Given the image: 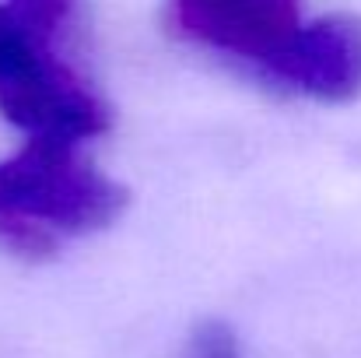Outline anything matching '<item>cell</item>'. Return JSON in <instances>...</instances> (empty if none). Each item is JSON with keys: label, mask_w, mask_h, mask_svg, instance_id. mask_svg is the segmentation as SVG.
Returning <instances> with one entry per match:
<instances>
[{"label": "cell", "mask_w": 361, "mask_h": 358, "mask_svg": "<svg viewBox=\"0 0 361 358\" xmlns=\"http://www.w3.org/2000/svg\"><path fill=\"white\" fill-rule=\"evenodd\" d=\"M126 208V190L78 155V141L28 137L0 158V218L46 232H99Z\"/></svg>", "instance_id": "6da1fadb"}, {"label": "cell", "mask_w": 361, "mask_h": 358, "mask_svg": "<svg viewBox=\"0 0 361 358\" xmlns=\"http://www.w3.org/2000/svg\"><path fill=\"white\" fill-rule=\"evenodd\" d=\"M0 113L28 137L88 141L109 130L106 102L0 4Z\"/></svg>", "instance_id": "7a4b0ae2"}, {"label": "cell", "mask_w": 361, "mask_h": 358, "mask_svg": "<svg viewBox=\"0 0 361 358\" xmlns=\"http://www.w3.org/2000/svg\"><path fill=\"white\" fill-rule=\"evenodd\" d=\"M172 7L190 39L263 71L302 28V0H172Z\"/></svg>", "instance_id": "3957f363"}, {"label": "cell", "mask_w": 361, "mask_h": 358, "mask_svg": "<svg viewBox=\"0 0 361 358\" xmlns=\"http://www.w3.org/2000/svg\"><path fill=\"white\" fill-rule=\"evenodd\" d=\"M270 78L319 99L351 102L361 95V18L326 14L302 25L288 49L270 64Z\"/></svg>", "instance_id": "277c9868"}, {"label": "cell", "mask_w": 361, "mask_h": 358, "mask_svg": "<svg viewBox=\"0 0 361 358\" xmlns=\"http://www.w3.org/2000/svg\"><path fill=\"white\" fill-rule=\"evenodd\" d=\"M7 7L39 35L53 46V39L74 21L78 0H7Z\"/></svg>", "instance_id": "5b68a950"}]
</instances>
